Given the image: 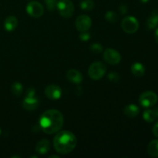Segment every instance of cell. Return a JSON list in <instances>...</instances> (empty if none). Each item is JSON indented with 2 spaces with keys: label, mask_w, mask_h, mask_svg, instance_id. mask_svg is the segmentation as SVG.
I'll use <instances>...</instances> for the list:
<instances>
[{
  "label": "cell",
  "mask_w": 158,
  "mask_h": 158,
  "mask_svg": "<svg viewBox=\"0 0 158 158\" xmlns=\"http://www.w3.org/2000/svg\"><path fill=\"white\" fill-rule=\"evenodd\" d=\"M75 24L79 32H87L92 25V20L88 15H81L77 17Z\"/></svg>",
  "instance_id": "obj_9"
},
{
  "label": "cell",
  "mask_w": 158,
  "mask_h": 158,
  "mask_svg": "<svg viewBox=\"0 0 158 158\" xmlns=\"http://www.w3.org/2000/svg\"><path fill=\"white\" fill-rule=\"evenodd\" d=\"M121 28L125 32L133 34L137 32L139 29V22L135 17L127 16L123 18L121 23Z\"/></svg>",
  "instance_id": "obj_5"
},
{
  "label": "cell",
  "mask_w": 158,
  "mask_h": 158,
  "mask_svg": "<svg viewBox=\"0 0 158 158\" xmlns=\"http://www.w3.org/2000/svg\"><path fill=\"white\" fill-rule=\"evenodd\" d=\"M158 100L157 95L152 91L143 92L139 97V103L145 108L151 107L155 105Z\"/></svg>",
  "instance_id": "obj_6"
},
{
  "label": "cell",
  "mask_w": 158,
  "mask_h": 158,
  "mask_svg": "<svg viewBox=\"0 0 158 158\" xmlns=\"http://www.w3.org/2000/svg\"><path fill=\"white\" fill-rule=\"evenodd\" d=\"M50 149V143L46 139L39 141L35 145V151L39 154H46Z\"/></svg>",
  "instance_id": "obj_13"
},
{
  "label": "cell",
  "mask_w": 158,
  "mask_h": 158,
  "mask_svg": "<svg viewBox=\"0 0 158 158\" xmlns=\"http://www.w3.org/2000/svg\"><path fill=\"white\" fill-rule=\"evenodd\" d=\"M143 118L145 121L148 122V123L154 121L156 119L158 118V107L154 108V110H145L143 114Z\"/></svg>",
  "instance_id": "obj_15"
},
{
  "label": "cell",
  "mask_w": 158,
  "mask_h": 158,
  "mask_svg": "<svg viewBox=\"0 0 158 158\" xmlns=\"http://www.w3.org/2000/svg\"><path fill=\"white\" fill-rule=\"evenodd\" d=\"M106 66L101 62H95L92 63L88 69V74L92 80H99L105 75Z\"/></svg>",
  "instance_id": "obj_3"
},
{
  "label": "cell",
  "mask_w": 158,
  "mask_h": 158,
  "mask_svg": "<svg viewBox=\"0 0 158 158\" xmlns=\"http://www.w3.org/2000/svg\"><path fill=\"white\" fill-rule=\"evenodd\" d=\"M108 80L113 83H117L120 80V76L117 72H111L108 74Z\"/></svg>",
  "instance_id": "obj_25"
},
{
  "label": "cell",
  "mask_w": 158,
  "mask_h": 158,
  "mask_svg": "<svg viewBox=\"0 0 158 158\" xmlns=\"http://www.w3.org/2000/svg\"><path fill=\"white\" fill-rule=\"evenodd\" d=\"M80 8L84 11H91L94 8V2L93 0H83L80 2Z\"/></svg>",
  "instance_id": "obj_21"
},
{
  "label": "cell",
  "mask_w": 158,
  "mask_h": 158,
  "mask_svg": "<svg viewBox=\"0 0 158 158\" xmlns=\"http://www.w3.org/2000/svg\"><path fill=\"white\" fill-rule=\"evenodd\" d=\"M90 37H91L90 34L87 32H81V33L80 34V35H79V38H80V40L83 42L88 41V40L90 39Z\"/></svg>",
  "instance_id": "obj_26"
},
{
  "label": "cell",
  "mask_w": 158,
  "mask_h": 158,
  "mask_svg": "<svg viewBox=\"0 0 158 158\" xmlns=\"http://www.w3.org/2000/svg\"><path fill=\"white\" fill-rule=\"evenodd\" d=\"M56 9L59 13L63 18L69 19L73 16L74 12V6L70 0H60L57 2Z\"/></svg>",
  "instance_id": "obj_4"
},
{
  "label": "cell",
  "mask_w": 158,
  "mask_h": 158,
  "mask_svg": "<svg viewBox=\"0 0 158 158\" xmlns=\"http://www.w3.org/2000/svg\"><path fill=\"white\" fill-rule=\"evenodd\" d=\"M148 153L151 157H158V140H154L148 144Z\"/></svg>",
  "instance_id": "obj_19"
},
{
  "label": "cell",
  "mask_w": 158,
  "mask_h": 158,
  "mask_svg": "<svg viewBox=\"0 0 158 158\" xmlns=\"http://www.w3.org/2000/svg\"><path fill=\"white\" fill-rule=\"evenodd\" d=\"M140 2H143V3H147V2H149V0H140Z\"/></svg>",
  "instance_id": "obj_31"
},
{
  "label": "cell",
  "mask_w": 158,
  "mask_h": 158,
  "mask_svg": "<svg viewBox=\"0 0 158 158\" xmlns=\"http://www.w3.org/2000/svg\"><path fill=\"white\" fill-rule=\"evenodd\" d=\"M26 12L33 18H40L43 15L44 9L41 3L36 1H32L26 6Z\"/></svg>",
  "instance_id": "obj_8"
},
{
  "label": "cell",
  "mask_w": 158,
  "mask_h": 158,
  "mask_svg": "<svg viewBox=\"0 0 158 158\" xmlns=\"http://www.w3.org/2000/svg\"><path fill=\"white\" fill-rule=\"evenodd\" d=\"M131 72L135 77H141L145 73V67L142 63H135L131 66Z\"/></svg>",
  "instance_id": "obj_18"
},
{
  "label": "cell",
  "mask_w": 158,
  "mask_h": 158,
  "mask_svg": "<svg viewBox=\"0 0 158 158\" xmlns=\"http://www.w3.org/2000/svg\"><path fill=\"white\" fill-rule=\"evenodd\" d=\"M77 143V137L70 131H58L53 139L54 148L60 154H68L72 152Z\"/></svg>",
  "instance_id": "obj_2"
},
{
  "label": "cell",
  "mask_w": 158,
  "mask_h": 158,
  "mask_svg": "<svg viewBox=\"0 0 158 158\" xmlns=\"http://www.w3.org/2000/svg\"><path fill=\"white\" fill-rule=\"evenodd\" d=\"M103 46L100 43H93L89 46V50L94 54H99L103 52Z\"/></svg>",
  "instance_id": "obj_23"
},
{
  "label": "cell",
  "mask_w": 158,
  "mask_h": 158,
  "mask_svg": "<svg viewBox=\"0 0 158 158\" xmlns=\"http://www.w3.org/2000/svg\"><path fill=\"white\" fill-rule=\"evenodd\" d=\"M147 26L149 29H155L158 26V10H154L147 20Z\"/></svg>",
  "instance_id": "obj_17"
},
{
  "label": "cell",
  "mask_w": 158,
  "mask_h": 158,
  "mask_svg": "<svg viewBox=\"0 0 158 158\" xmlns=\"http://www.w3.org/2000/svg\"><path fill=\"white\" fill-rule=\"evenodd\" d=\"M23 86L19 82H15V83H12V86H11V92L15 97H19L21 96V94H23Z\"/></svg>",
  "instance_id": "obj_20"
},
{
  "label": "cell",
  "mask_w": 158,
  "mask_h": 158,
  "mask_svg": "<svg viewBox=\"0 0 158 158\" xmlns=\"http://www.w3.org/2000/svg\"><path fill=\"white\" fill-rule=\"evenodd\" d=\"M63 116L60 111L50 109L45 111L40 119V127L46 134H53L63 127Z\"/></svg>",
  "instance_id": "obj_1"
},
{
  "label": "cell",
  "mask_w": 158,
  "mask_h": 158,
  "mask_svg": "<svg viewBox=\"0 0 158 158\" xmlns=\"http://www.w3.org/2000/svg\"><path fill=\"white\" fill-rule=\"evenodd\" d=\"M105 19L109 23H114L118 20V15L116 12H113V11H108L105 15Z\"/></svg>",
  "instance_id": "obj_22"
},
{
  "label": "cell",
  "mask_w": 158,
  "mask_h": 158,
  "mask_svg": "<svg viewBox=\"0 0 158 158\" xmlns=\"http://www.w3.org/2000/svg\"><path fill=\"white\" fill-rule=\"evenodd\" d=\"M66 79L71 83H73L75 84H80L83 81V75L80 71L71 69L66 72Z\"/></svg>",
  "instance_id": "obj_11"
},
{
  "label": "cell",
  "mask_w": 158,
  "mask_h": 158,
  "mask_svg": "<svg viewBox=\"0 0 158 158\" xmlns=\"http://www.w3.org/2000/svg\"><path fill=\"white\" fill-rule=\"evenodd\" d=\"M35 91L34 88H29L28 90L26 91V97H35Z\"/></svg>",
  "instance_id": "obj_27"
},
{
  "label": "cell",
  "mask_w": 158,
  "mask_h": 158,
  "mask_svg": "<svg viewBox=\"0 0 158 158\" xmlns=\"http://www.w3.org/2000/svg\"><path fill=\"white\" fill-rule=\"evenodd\" d=\"M45 94L46 97L50 100H59L62 96V89L57 85L51 84L46 86L45 89Z\"/></svg>",
  "instance_id": "obj_10"
},
{
  "label": "cell",
  "mask_w": 158,
  "mask_h": 158,
  "mask_svg": "<svg viewBox=\"0 0 158 158\" xmlns=\"http://www.w3.org/2000/svg\"><path fill=\"white\" fill-rule=\"evenodd\" d=\"M49 157H59L58 156H56V155H52V156H50Z\"/></svg>",
  "instance_id": "obj_32"
},
{
  "label": "cell",
  "mask_w": 158,
  "mask_h": 158,
  "mask_svg": "<svg viewBox=\"0 0 158 158\" xmlns=\"http://www.w3.org/2000/svg\"><path fill=\"white\" fill-rule=\"evenodd\" d=\"M154 38H155L156 42L158 43V28L155 30V32H154Z\"/></svg>",
  "instance_id": "obj_30"
},
{
  "label": "cell",
  "mask_w": 158,
  "mask_h": 158,
  "mask_svg": "<svg viewBox=\"0 0 158 158\" xmlns=\"http://www.w3.org/2000/svg\"><path fill=\"white\" fill-rule=\"evenodd\" d=\"M18 26V19L13 15L8 16L4 21V28L8 32H12Z\"/></svg>",
  "instance_id": "obj_14"
},
{
  "label": "cell",
  "mask_w": 158,
  "mask_h": 158,
  "mask_svg": "<svg viewBox=\"0 0 158 158\" xmlns=\"http://www.w3.org/2000/svg\"><path fill=\"white\" fill-rule=\"evenodd\" d=\"M0 134H1V129H0Z\"/></svg>",
  "instance_id": "obj_33"
},
{
  "label": "cell",
  "mask_w": 158,
  "mask_h": 158,
  "mask_svg": "<svg viewBox=\"0 0 158 158\" xmlns=\"http://www.w3.org/2000/svg\"><path fill=\"white\" fill-rule=\"evenodd\" d=\"M39 106V100L36 97H25L23 101V106L25 110L32 111Z\"/></svg>",
  "instance_id": "obj_12"
},
{
  "label": "cell",
  "mask_w": 158,
  "mask_h": 158,
  "mask_svg": "<svg viewBox=\"0 0 158 158\" xmlns=\"http://www.w3.org/2000/svg\"><path fill=\"white\" fill-rule=\"evenodd\" d=\"M103 59L108 64L115 66L120 62L121 56H120V52L116 49L108 48V49H105V51L103 52Z\"/></svg>",
  "instance_id": "obj_7"
},
{
  "label": "cell",
  "mask_w": 158,
  "mask_h": 158,
  "mask_svg": "<svg viewBox=\"0 0 158 158\" xmlns=\"http://www.w3.org/2000/svg\"><path fill=\"white\" fill-rule=\"evenodd\" d=\"M152 131H153V134H154V135L155 136V137H158V122H157V123L154 124Z\"/></svg>",
  "instance_id": "obj_29"
},
{
  "label": "cell",
  "mask_w": 158,
  "mask_h": 158,
  "mask_svg": "<svg viewBox=\"0 0 158 158\" xmlns=\"http://www.w3.org/2000/svg\"><path fill=\"white\" fill-rule=\"evenodd\" d=\"M127 9H128V7L127 5L125 4H121L120 6V7H119V10H120V12H121L122 14H126L127 12Z\"/></svg>",
  "instance_id": "obj_28"
},
{
  "label": "cell",
  "mask_w": 158,
  "mask_h": 158,
  "mask_svg": "<svg viewBox=\"0 0 158 158\" xmlns=\"http://www.w3.org/2000/svg\"><path fill=\"white\" fill-rule=\"evenodd\" d=\"M45 3L46 5V7H47L48 10L49 12H53L55 11V9H56L57 6V0H44Z\"/></svg>",
  "instance_id": "obj_24"
},
{
  "label": "cell",
  "mask_w": 158,
  "mask_h": 158,
  "mask_svg": "<svg viewBox=\"0 0 158 158\" xmlns=\"http://www.w3.org/2000/svg\"><path fill=\"white\" fill-rule=\"evenodd\" d=\"M140 113V109L137 106L134 104H129L125 106L123 109V114L127 117L129 118H134L136 117Z\"/></svg>",
  "instance_id": "obj_16"
}]
</instances>
